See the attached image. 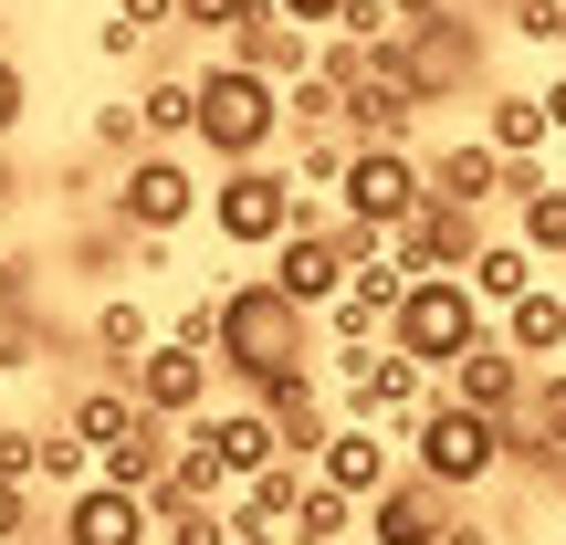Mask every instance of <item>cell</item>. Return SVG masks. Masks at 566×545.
<instances>
[{
	"label": "cell",
	"instance_id": "obj_1",
	"mask_svg": "<svg viewBox=\"0 0 566 545\" xmlns=\"http://www.w3.org/2000/svg\"><path fill=\"white\" fill-rule=\"evenodd\" d=\"M294 367H325V325H315V304H294L273 273H242L221 294V378L242 388H273V378H294Z\"/></svg>",
	"mask_w": 566,
	"mask_h": 545
},
{
	"label": "cell",
	"instance_id": "obj_2",
	"mask_svg": "<svg viewBox=\"0 0 566 545\" xmlns=\"http://www.w3.org/2000/svg\"><path fill=\"white\" fill-rule=\"evenodd\" d=\"M294 137V105H283L273 74H252L242 53H210L200 63V158L210 168H252Z\"/></svg>",
	"mask_w": 566,
	"mask_h": 545
},
{
	"label": "cell",
	"instance_id": "obj_3",
	"mask_svg": "<svg viewBox=\"0 0 566 545\" xmlns=\"http://www.w3.org/2000/svg\"><path fill=\"white\" fill-rule=\"evenodd\" d=\"M304 221H315V189H304L294 168H273V158L210 179V231H221V252H252V263H263V252L294 242Z\"/></svg>",
	"mask_w": 566,
	"mask_h": 545
},
{
	"label": "cell",
	"instance_id": "obj_4",
	"mask_svg": "<svg viewBox=\"0 0 566 545\" xmlns=\"http://www.w3.org/2000/svg\"><path fill=\"white\" fill-rule=\"evenodd\" d=\"M483 336H493V304L472 294V273H420L399 294V325H388V346H399L409 367H430V378H451Z\"/></svg>",
	"mask_w": 566,
	"mask_h": 545
},
{
	"label": "cell",
	"instance_id": "obj_5",
	"mask_svg": "<svg viewBox=\"0 0 566 545\" xmlns=\"http://www.w3.org/2000/svg\"><path fill=\"white\" fill-rule=\"evenodd\" d=\"M504 462H514V420H493V409L430 399L420 420H409V472H430V483H451V493L493 483Z\"/></svg>",
	"mask_w": 566,
	"mask_h": 545
},
{
	"label": "cell",
	"instance_id": "obj_6",
	"mask_svg": "<svg viewBox=\"0 0 566 545\" xmlns=\"http://www.w3.org/2000/svg\"><path fill=\"white\" fill-rule=\"evenodd\" d=\"M210 221V179L179 158V147H147V158H126L116 179V231H189Z\"/></svg>",
	"mask_w": 566,
	"mask_h": 545
},
{
	"label": "cell",
	"instance_id": "obj_7",
	"mask_svg": "<svg viewBox=\"0 0 566 545\" xmlns=\"http://www.w3.org/2000/svg\"><path fill=\"white\" fill-rule=\"evenodd\" d=\"M336 210H357V221H378V231H409L430 210V158H420V147H357Z\"/></svg>",
	"mask_w": 566,
	"mask_h": 545
},
{
	"label": "cell",
	"instance_id": "obj_8",
	"mask_svg": "<svg viewBox=\"0 0 566 545\" xmlns=\"http://www.w3.org/2000/svg\"><path fill=\"white\" fill-rule=\"evenodd\" d=\"M388 53H399V74L420 84L430 105H451V95H472V84H483V32H472V11L420 21V32H399Z\"/></svg>",
	"mask_w": 566,
	"mask_h": 545
},
{
	"label": "cell",
	"instance_id": "obj_9",
	"mask_svg": "<svg viewBox=\"0 0 566 545\" xmlns=\"http://www.w3.org/2000/svg\"><path fill=\"white\" fill-rule=\"evenodd\" d=\"M126 388H137V409H158V420H200V409H221V357L158 336L137 367H126Z\"/></svg>",
	"mask_w": 566,
	"mask_h": 545
},
{
	"label": "cell",
	"instance_id": "obj_10",
	"mask_svg": "<svg viewBox=\"0 0 566 545\" xmlns=\"http://www.w3.org/2000/svg\"><path fill=\"white\" fill-rule=\"evenodd\" d=\"M451 514H462V493L430 483V472H399L388 493H367V545H441Z\"/></svg>",
	"mask_w": 566,
	"mask_h": 545
},
{
	"label": "cell",
	"instance_id": "obj_11",
	"mask_svg": "<svg viewBox=\"0 0 566 545\" xmlns=\"http://www.w3.org/2000/svg\"><path fill=\"white\" fill-rule=\"evenodd\" d=\"M53 535L63 545H158V504L126 493V483H84V493H63Z\"/></svg>",
	"mask_w": 566,
	"mask_h": 545
},
{
	"label": "cell",
	"instance_id": "obj_12",
	"mask_svg": "<svg viewBox=\"0 0 566 545\" xmlns=\"http://www.w3.org/2000/svg\"><path fill=\"white\" fill-rule=\"evenodd\" d=\"M179 430H189V441H210V451H221V462H231V483H252V472L294 462L263 399H221V409H200V420H179Z\"/></svg>",
	"mask_w": 566,
	"mask_h": 545
},
{
	"label": "cell",
	"instance_id": "obj_13",
	"mask_svg": "<svg viewBox=\"0 0 566 545\" xmlns=\"http://www.w3.org/2000/svg\"><path fill=\"white\" fill-rule=\"evenodd\" d=\"M493 231H483V210H462V200H430L420 221L399 231V273L420 283V273H472V252H483Z\"/></svg>",
	"mask_w": 566,
	"mask_h": 545
},
{
	"label": "cell",
	"instance_id": "obj_14",
	"mask_svg": "<svg viewBox=\"0 0 566 545\" xmlns=\"http://www.w3.org/2000/svg\"><path fill=\"white\" fill-rule=\"evenodd\" d=\"M399 430H378V420H336V441H325L315 451V472H325V483H336V493H357V504H367V493H388V483H399Z\"/></svg>",
	"mask_w": 566,
	"mask_h": 545
},
{
	"label": "cell",
	"instance_id": "obj_15",
	"mask_svg": "<svg viewBox=\"0 0 566 545\" xmlns=\"http://www.w3.org/2000/svg\"><path fill=\"white\" fill-rule=\"evenodd\" d=\"M441 399H462V409H493V420H525V399H535V367L514 357L504 336H483L462 367L441 378Z\"/></svg>",
	"mask_w": 566,
	"mask_h": 545
},
{
	"label": "cell",
	"instance_id": "obj_16",
	"mask_svg": "<svg viewBox=\"0 0 566 545\" xmlns=\"http://www.w3.org/2000/svg\"><path fill=\"white\" fill-rule=\"evenodd\" d=\"M252 399L273 409V430H283V451H294V462H315V451L336 441V399H325V367H294V378L252 388Z\"/></svg>",
	"mask_w": 566,
	"mask_h": 545
},
{
	"label": "cell",
	"instance_id": "obj_17",
	"mask_svg": "<svg viewBox=\"0 0 566 545\" xmlns=\"http://www.w3.org/2000/svg\"><path fill=\"white\" fill-rule=\"evenodd\" d=\"M263 273H273L294 304H315V315L346 294V283H357V273H346V252L325 242V231H294V242H273V252H263Z\"/></svg>",
	"mask_w": 566,
	"mask_h": 545
},
{
	"label": "cell",
	"instance_id": "obj_18",
	"mask_svg": "<svg viewBox=\"0 0 566 545\" xmlns=\"http://www.w3.org/2000/svg\"><path fill=\"white\" fill-rule=\"evenodd\" d=\"M504 179H514V158H504V147H483V137H451V147H430V200L493 210V200H504Z\"/></svg>",
	"mask_w": 566,
	"mask_h": 545
},
{
	"label": "cell",
	"instance_id": "obj_19",
	"mask_svg": "<svg viewBox=\"0 0 566 545\" xmlns=\"http://www.w3.org/2000/svg\"><path fill=\"white\" fill-rule=\"evenodd\" d=\"M483 147H504V158H546L556 147V116L535 84H493L483 95Z\"/></svg>",
	"mask_w": 566,
	"mask_h": 545
},
{
	"label": "cell",
	"instance_id": "obj_20",
	"mask_svg": "<svg viewBox=\"0 0 566 545\" xmlns=\"http://www.w3.org/2000/svg\"><path fill=\"white\" fill-rule=\"evenodd\" d=\"M493 336H504L525 367H556V357H566V283H535L525 304H504V315H493Z\"/></svg>",
	"mask_w": 566,
	"mask_h": 545
},
{
	"label": "cell",
	"instance_id": "obj_21",
	"mask_svg": "<svg viewBox=\"0 0 566 545\" xmlns=\"http://www.w3.org/2000/svg\"><path fill=\"white\" fill-rule=\"evenodd\" d=\"M535 283H546V252H535L525 231H493V242L472 252V294H483L493 315H504V304H525Z\"/></svg>",
	"mask_w": 566,
	"mask_h": 545
},
{
	"label": "cell",
	"instance_id": "obj_22",
	"mask_svg": "<svg viewBox=\"0 0 566 545\" xmlns=\"http://www.w3.org/2000/svg\"><path fill=\"white\" fill-rule=\"evenodd\" d=\"M137 116H147V147H200V74H147Z\"/></svg>",
	"mask_w": 566,
	"mask_h": 545
},
{
	"label": "cell",
	"instance_id": "obj_23",
	"mask_svg": "<svg viewBox=\"0 0 566 545\" xmlns=\"http://www.w3.org/2000/svg\"><path fill=\"white\" fill-rule=\"evenodd\" d=\"M315 42H325V32H304V21H283V11H273V21H252L231 53H242L252 74H273V84H304V74H315Z\"/></svg>",
	"mask_w": 566,
	"mask_h": 545
},
{
	"label": "cell",
	"instance_id": "obj_24",
	"mask_svg": "<svg viewBox=\"0 0 566 545\" xmlns=\"http://www.w3.org/2000/svg\"><path fill=\"white\" fill-rule=\"evenodd\" d=\"M168 32H179V0H116V11L95 21V53L105 63H137L147 42H168Z\"/></svg>",
	"mask_w": 566,
	"mask_h": 545
},
{
	"label": "cell",
	"instance_id": "obj_25",
	"mask_svg": "<svg viewBox=\"0 0 566 545\" xmlns=\"http://www.w3.org/2000/svg\"><path fill=\"white\" fill-rule=\"evenodd\" d=\"M147 420V409H137V388H126V378H95V388H74V409H63V430H74V441H126V430H137Z\"/></svg>",
	"mask_w": 566,
	"mask_h": 545
},
{
	"label": "cell",
	"instance_id": "obj_26",
	"mask_svg": "<svg viewBox=\"0 0 566 545\" xmlns=\"http://www.w3.org/2000/svg\"><path fill=\"white\" fill-rule=\"evenodd\" d=\"M304 493H315V462H273V472H252V483L231 493V525H294Z\"/></svg>",
	"mask_w": 566,
	"mask_h": 545
},
{
	"label": "cell",
	"instance_id": "obj_27",
	"mask_svg": "<svg viewBox=\"0 0 566 545\" xmlns=\"http://www.w3.org/2000/svg\"><path fill=\"white\" fill-rule=\"evenodd\" d=\"M158 336H168V325L147 315L137 294H105V304H95V357L116 367V378H126V367H137V357H147V346H158Z\"/></svg>",
	"mask_w": 566,
	"mask_h": 545
},
{
	"label": "cell",
	"instance_id": "obj_28",
	"mask_svg": "<svg viewBox=\"0 0 566 545\" xmlns=\"http://www.w3.org/2000/svg\"><path fill=\"white\" fill-rule=\"evenodd\" d=\"M346 158H357L346 126H304V137H294V179L315 189V200H336V189H346Z\"/></svg>",
	"mask_w": 566,
	"mask_h": 545
},
{
	"label": "cell",
	"instance_id": "obj_29",
	"mask_svg": "<svg viewBox=\"0 0 566 545\" xmlns=\"http://www.w3.org/2000/svg\"><path fill=\"white\" fill-rule=\"evenodd\" d=\"M42 483H53V493H84V483H95V441H74V430H42Z\"/></svg>",
	"mask_w": 566,
	"mask_h": 545
},
{
	"label": "cell",
	"instance_id": "obj_30",
	"mask_svg": "<svg viewBox=\"0 0 566 545\" xmlns=\"http://www.w3.org/2000/svg\"><path fill=\"white\" fill-rule=\"evenodd\" d=\"M168 545H231V504H158Z\"/></svg>",
	"mask_w": 566,
	"mask_h": 545
},
{
	"label": "cell",
	"instance_id": "obj_31",
	"mask_svg": "<svg viewBox=\"0 0 566 545\" xmlns=\"http://www.w3.org/2000/svg\"><path fill=\"white\" fill-rule=\"evenodd\" d=\"M221 294H231V283H221ZM221 294H189L179 315H168V336H179V346H200V357H221Z\"/></svg>",
	"mask_w": 566,
	"mask_h": 545
},
{
	"label": "cell",
	"instance_id": "obj_32",
	"mask_svg": "<svg viewBox=\"0 0 566 545\" xmlns=\"http://www.w3.org/2000/svg\"><path fill=\"white\" fill-rule=\"evenodd\" d=\"M525 420H535V430H546V441L566 451V357H556V367H535V399H525Z\"/></svg>",
	"mask_w": 566,
	"mask_h": 545
},
{
	"label": "cell",
	"instance_id": "obj_33",
	"mask_svg": "<svg viewBox=\"0 0 566 545\" xmlns=\"http://www.w3.org/2000/svg\"><path fill=\"white\" fill-rule=\"evenodd\" d=\"M95 147L105 158H147V116L137 105H95Z\"/></svg>",
	"mask_w": 566,
	"mask_h": 545
},
{
	"label": "cell",
	"instance_id": "obj_34",
	"mask_svg": "<svg viewBox=\"0 0 566 545\" xmlns=\"http://www.w3.org/2000/svg\"><path fill=\"white\" fill-rule=\"evenodd\" d=\"M283 105H294V137H304V126H336V116H346V95H336V84H325V74L283 84Z\"/></svg>",
	"mask_w": 566,
	"mask_h": 545
},
{
	"label": "cell",
	"instance_id": "obj_35",
	"mask_svg": "<svg viewBox=\"0 0 566 545\" xmlns=\"http://www.w3.org/2000/svg\"><path fill=\"white\" fill-rule=\"evenodd\" d=\"M42 346H53V336H42L32 304H21V315H0V367H11V378H21V367H42Z\"/></svg>",
	"mask_w": 566,
	"mask_h": 545
},
{
	"label": "cell",
	"instance_id": "obj_36",
	"mask_svg": "<svg viewBox=\"0 0 566 545\" xmlns=\"http://www.w3.org/2000/svg\"><path fill=\"white\" fill-rule=\"evenodd\" d=\"M0 483H42V430H11V420H0Z\"/></svg>",
	"mask_w": 566,
	"mask_h": 545
},
{
	"label": "cell",
	"instance_id": "obj_37",
	"mask_svg": "<svg viewBox=\"0 0 566 545\" xmlns=\"http://www.w3.org/2000/svg\"><path fill=\"white\" fill-rule=\"evenodd\" d=\"M21 116H32V74H21V63L0 53V147L21 137Z\"/></svg>",
	"mask_w": 566,
	"mask_h": 545
},
{
	"label": "cell",
	"instance_id": "obj_38",
	"mask_svg": "<svg viewBox=\"0 0 566 545\" xmlns=\"http://www.w3.org/2000/svg\"><path fill=\"white\" fill-rule=\"evenodd\" d=\"M32 304V252H0V315H21Z\"/></svg>",
	"mask_w": 566,
	"mask_h": 545
},
{
	"label": "cell",
	"instance_id": "obj_39",
	"mask_svg": "<svg viewBox=\"0 0 566 545\" xmlns=\"http://www.w3.org/2000/svg\"><path fill=\"white\" fill-rule=\"evenodd\" d=\"M32 535V483H0V545Z\"/></svg>",
	"mask_w": 566,
	"mask_h": 545
},
{
	"label": "cell",
	"instance_id": "obj_40",
	"mask_svg": "<svg viewBox=\"0 0 566 545\" xmlns=\"http://www.w3.org/2000/svg\"><path fill=\"white\" fill-rule=\"evenodd\" d=\"M273 11H283V21H304V32H336L346 0H273Z\"/></svg>",
	"mask_w": 566,
	"mask_h": 545
},
{
	"label": "cell",
	"instance_id": "obj_41",
	"mask_svg": "<svg viewBox=\"0 0 566 545\" xmlns=\"http://www.w3.org/2000/svg\"><path fill=\"white\" fill-rule=\"evenodd\" d=\"M399 11V32H420V21H451V0H388Z\"/></svg>",
	"mask_w": 566,
	"mask_h": 545
},
{
	"label": "cell",
	"instance_id": "obj_42",
	"mask_svg": "<svg viewBox=\"0 0 566 545\" xmlns=\"http://www.w3.org/2000/svg\"><path fill=\"white\" fill-rule=\"evenodd\" d=\"M441 545H504V535H493L483 514H451V535H441Z\"/></svg>",
	"mask_w": 566,
	"mask_h": 545
},
{
	"label": "cell",
	"instance_id": "obj_43",
	"mask_svg": "<svg viewBox=\"0 0 566 545\" xmlns=\"http://www.w3.org/2000/svg\"><path fill=\"white\" fill-rule=\"evenodd\" d=\"M535 95H546V116H556V137H566V63H556L546 84H535Z\"/></svg>",
	"mask_w": 566,
	"mask_h": 545
},
{
	"label": "cell",
	"instance_id": "obj_44",
	"mask_svg": "<svg viewBox=\"0 0 566 545\" xmlns=\"http://www.w3.org/2000/svg\"><path fill=\"white\" fill-rule=\"evenodd\" d=\"M546 483H556V493H566V451H556V472H546Z\"/></svg>",
	"mask_w": 566,
	"mask_h": 545
},
{
	"label": "cell",
	"instance_id": "obj_45",
	"mask_svg": "<svg viewBox=\"0 0 566 545\" xmlns=\"http://www.w3.org/2000/svg\"><path fill=\"white\" fill-rule=\"evenodd\" d=\"M546 545H566V525H556V535H546Z\"/></svg>",
	"mask_w": 566,
	"mask_h": 545
},
{
	"label": "cell",
	"instance_id": "obj_46",
	"mask_svg": "<svg viewBox=\"0 0 566 545\" xmlns=\"http://www.w3.org/2000/svg\"><path fill=\"white\" fill-rule=\"evenodd\" d=\"M0 388H11V367H0Z\"/></svg>",
	"mask_w": 566,
	"mask_h": 545
},
{
	"label": "cell",
	"instance_id": "obj_47",
	"mask_svg": "<svg viewBox=\"0 0 566 545\" xmlns=\"http://www.w3.org/2000/svg\"><path fill=\"white\" fill-rule=\"evenodd\" d=\"M346 545H367V535H346Z\"/></svg>",
	"mask_w": 566,
	"mask_h": 545
}]
</instances>
